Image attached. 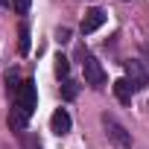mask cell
<instances>
[{
    "label": "cell",
    "mask_w": 149,
    "mask_h": 149,
    "mask_svg": "<svg viewBox=\"0 0 149 149\" xmlns=\"http://www.w3.org/2000/svg\"><path fill=\"white\" fill-rule=\"evenodd\" d=\"M102 129H105V137H108L114 146H120V149H129V146H132V134H129L114 117L102 114Z\"/></svg>",
    "instance_id": "obj_1"
},
{
    "label": "cell",
    "mask_w": 149,
    "mask_h": 149,
    "mask_svg": "<svg viewBox=\"0 0 149 149\" xmlns=\"http://www.w3.org/2000/svg\"><path fill=\"white\" fill-rule=\"evenodd\" d=\"M15 102H18V108H21L24 114H32V111H35V105H38V97H35V85H32L29 79H26V82H21V91H18Z\"/></svg>",
    "instance_id": "obj_2"
},
{
    "label": "cell",
    "mask_w": 149,
    "mask_h": 149,
    "mask_svg": "<svg viewBox=\"0 0 149 149\" xmlns=\"http://www.w3.org/2000/svg\"><path fill=\"white\" fill-rule=\"evenodd\" d=\"M123 67H126V79L132 82V88H134V91H146L149 73L143 70V64H140V61H126Z\"/></svg>",
    "instance_id": "obj_3"
},
{
    "label": "cell",
    "mask_w": 149,
    "mask_h": 149,
    "mask_svg": "<svg viewBox=\"0 0 149 149\" xmlns=\"http://www.w3.org/2000/svg\"><path fill=\"white\" fill-rule=\"evenodd\" d=\"M85 82L94 85V88H102L105 85V70H102V64L94 56H85Z\"/></svg>",
    "instance_id": "obj_4"
},
{
    "label": "cell",
    "mask_w": 149,
    "mask_h": 149,
    "mask_svg": "<svg viewBox=\"0 0 149 149\" xmlns=\"http://www.w3.org/2000/svg\"><path fill=\"white\" fill-rule=\"evenodd\" d=\"M102 24H105V12H102V9H97V6H94V9H88V12H85V18H82V35L97 32Z\"/></svg>",
    "instance_id": "obj_5"
},
{
    "label": "cell",
    "mask_w": 149,
    "mask_h": 149,
    "mask_svg": "<svg viewBox=\"0 0 149 149\" xmlns=\"http://www.w3.org/2000/svg\"><path fill=\"white\" fill-rule=\"evenodd\" d=\"M70 126H73V120H70L67 108H56V111H53V117H50V129H53L56 134H67V132H70Z\"/></svg>",
    "instance_id": "obj_6"
},
{
    "label": "cell",
    "mask_w": 149,
    "mask_h": 149,
    "mask_svg": "<svg viewBox=\"0 0 149 149\" xmlns=\"http://www.w3.org/2000/svg\"><path fill=\"white\" fill-rule=\"evenodd\" d=\"M132 94H134V88H132V82H129V79H117V82H114V97H117L123 105H129V102H132Z\"/></svg>",
    "instance_id": "obj_7"
},
{
    "label": "cell",
    "mask_w": 149,
    "mask_h": 149,
    "mask_svg": "<svg viewBox=\"0 0 149 149\" xmlns=\"http://www.w3.org/2000/svg\"><path fill=\"white\" fill-rule=\"evenodd\" d=\"M26 120H29V114H24V111L15 105L12 114H9V129H12V132H26Z\"/></svg>",
    "instance_id": "obj_8"
},
{
    "label": "cell",
    "mask_w": 149,
    "mask_h": 149,
    "mask_svg": "<svg viewBox=\"0 0 149 149\" xmlns=\"http://www.w3.org/2000/svg\"><path fill=\"white\" fill-rule=\"evenodd\" d=\"M18 53L21 56L29 53V26L26 24H21V29H18Z\"/></svg>",
    "instance_id": "obj_9"
},
{
    "label": "cell",
    "mask_w": 149,
    "mask_h": 149,
    "mask_svg": "<svg viewBox=\"0 0 149 149\" xmlns=\"http://www.w3.org/2000/svg\"><path fill=\"white\" fill-rule=\"evenodd\" d=\"M21 146H24V149H41V140H38V134H32V132H21Z\"/></svg>",
    "instance_id": "obj_10"
},
{
    "label": "cell",
    "mask_w": 149,
    "mask_h": 149,
    "mask_svg": "<svg viewBox=\"0 0 149 149\" xmlns=\"http://www.w3.org/2000/svg\"><path fill=\"white\" fill-rule=\"evenodd\" d=\"M67 73H70V61L64 56H56V76L58 79H67Z\"/></svg>",
    "instance_id": "obj_11"
},
{
    "label": "cell",
    "mask_w": 149,
    "mask_h": 149,
    "mask_svg": "<svg viewBox=\"0 0 149 149\" xmlns=\"http://www.w3.org/2000/svg\"><path fill=\"white\" fill-rule=\"evenodd\" d=\"M76 94H79V85L70 82V79H64V85H61V97H64V100H73Z\"/></svg>",
    "instance_id": "obj_12"
},
{
    "label": "cell",
    "mask_w": 149,
    "mask_h": 149,
    "mask_svg": "<svg viewBox=\"0 0 149 149\" xmlns=\"http://www.w3.org/2000/svg\"><path fill=\"white\" fill-rule=\"evenodd\" d=\"M6 82H9V85H6V91H9L12 97H18V91H21V85H18V73H12V70H9V73H6Z\"/></svg>",
    "instance_id": "obj_13"
},
{
    "label": "cell",
    "mask_w": 149,
    "mask_h": 149,
    "mask_svg": "<svg viewBox=\"0 0 149 149\" xmlns=\"http://www.w3.org/2000/svg\"><path fill=\"white\" fill-rule=\"evenodd\" d=\"M12 6H15V12H29V0H12Z\"/></svg>",
    "instance_id": "obj_14"
},
{
    "label": "cell",
    "mask_w": 149,
    "mask_h": 149,
    "mask_svg": "<svg viewBox=\"0 0 149 149\" xmlns=\"http://www.w3.org/2000/svg\"><path fill=\"white\" fill-rule=\"evenodd\" d=\"M56 38H58V41H61V44H64V41H67V38H70V29H58V32H56Z\"/></svg>",
    "instance_id": "obj_15"
},
{
    "label": "cell",
    "mask_w": 149,
    "mask_h": 149,
    "mask_svg": "<svg viewBox=\"0 0 149 149\" xmlns=\"http://www.w3.org/2000/svg\"><path fill=\"white\" fill-rule=\"evenodd\" d=\"M0 3H6V0H0Z\"/></svg>",
    "instance_id": "obj_16"
},
{
    "label": "cell",
    "mask_w": 149,
    "mask_h": 149,
    "mask_svg": "<svg viewBox=\"0 0 149 149\" xmlns=\"http://www.w3.org/2000/svg\"><path fill=\"white\" fill-rule=\"evenodd\" d=\"M123 3H126V0H123Z\"/></svg>",
    "instance_id": "obj_17"
}]
</instances>
